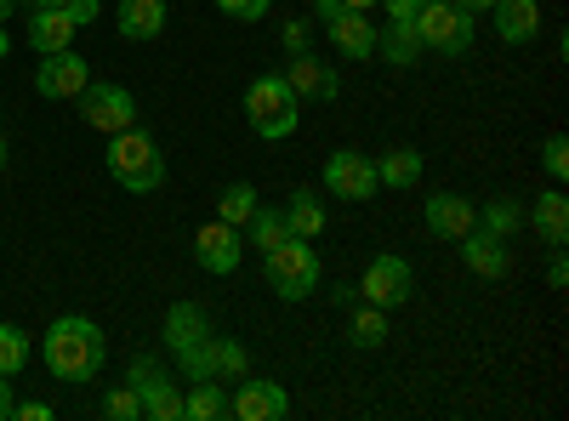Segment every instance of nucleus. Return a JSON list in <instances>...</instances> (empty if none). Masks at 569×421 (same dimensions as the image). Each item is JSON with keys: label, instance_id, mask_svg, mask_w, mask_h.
I'll list each match as a JSON object with an SVG mask.
<instances>
[{"label": "nucleus", "instance_id": "f257e3e1", "mask_svg": "<svg viewBox=\"0 0 569 421\" xmlns=\"http://www.w3.org/2000/svg\"><path fill=\"white\" fill-rule=\"evenodd\" d=\"M46 370H52L58 382H91L103 370V359H109V342H103V331L91 319H80V313H63L52 331H46Z\"/></svg>", "mask_w": 569, "mask_h": 421}, {"label": "nucleus", "instance_id": "f03ea898", "mask_svg": "<svg viewBox=\"0 0 569 421\" xmlns=\"http://www.w3.org/2000/svg\"><path fill=\"white\" fill-rule=\"evenodd\" d=\"M103 166H109V177L120 182L126 194H154V189H166V154H160L154 137L137 131V126H126V131L109 137Z\"/></svg>", "mask_w": 569, "mask_h": 421}, {"label": "nucleus", "instance_id": "7ed1b4c3", "mask_svg": "<svg viewBox=\"0 0 569 421\" xmlns=\"http://www.w3.org/2000/svg\"><path fill=\"white\" fill-rule=\"evenodd\" d=\"M246 120H251V131L262 137V143H279V137L297 131L302 103H297V91L284 86V74H257L246 86Z\"/></svg>", "mask_w": 569, "mask_h": 421}, {"label": "nucleus", "instance_id": "20e7f679", "mask_svg": "<svg viewBox=\"0 0 569 421\" xmlns=\"http://www.w3.org/2000/svg\"><path fill=\"white\" fill-rule=\"evenodd\" d=\"M262 273H268V291L279 302H308L319 291V251L313 240H284L262 257Z\"/></svg>", "mask_w": 569, "mask_h": 421}, {"label": "nucleus", "instance_id": "39448f33", "mask_svg": "<svg viewBox=\"0 0 569 421\" xmlns=\"http://www.w3.org/2000/svg\"><path fill=\"white\" fill-rule=\"evenodd\" d=\"M416 34H421V52L461 58L467 46H472V12H461L456 0H421V12H416Z\"/></svg>", "mask_w": 569, "mask_h": 421}, {"label": "nucleus", "instance_id": "423d86ee", "mask_svg": "<svg viewBox=\"0 0 569 421\" xmlns=\"http://www.w3.org/2000/svg\"><path fill=\"white\" fill-rule=\"evenodd\" d=\"M126 388L142 399V415H149V421H182V393H177L171 370L160 359H131Z\"/></svg>", "mask_w": 569, "mask_h": 421}, {"label": "nucleus", "instance_id": "0eeeda50", "mask_svg": "<svg viewBox=\"0 0 569 421\" xmlns=\"http://www.w3.org/2000/svg\"><path fill=\"white\" fill-rule=\"evenodd\" d=\"M74 103H80V120H86L91 131H103V137L137 126V98H131L126 86H114V80H91Z\"/></svg>", "mask_w": 569, "mask_h": 421}, {"label": "nucleus", "instance_id": "6e6552de", "mask_svg": "<svg viewBox=\"0 0 569 421\" xmlns=\"http://www.w3.org/2000/svg\"><path fill=\"white\" fill-rule=\"evenodd\" d=\"M86 86H91V69H86V58L74 52V46L46 52V63H34V91L46 103H74Z\"/></svg>", "mask_w": 569, "mask_h": 421}, {"label": "nucleus", "instance_id": "1a4fd4ad", "mask_svg": "<svg viewBox=\"0 0 569 421\" xmlns=\"http://www.w3.org/2000/svg\"><path fill=\"white\" fill-rule=\"evenodd\" d=\"M410 285H416L410 262H405V257H393V251H382V257H370V268H365V279H359V297L393 313V308H405V302H410Z\"/></svg>", "mask_w": 569, "mask_h": 421}, {"label": "nucleus", "instance_id": "9d476101", "mask_svg": "<svg viewBox=\"0 0 569 421\" xmlns=\"http://www.w3.org/2000/svg\"><path fill=\"white\" fill-rule=\"evenodd\" d=\"M325 189L337 194V200H348V206L376 200V194H382V182H376V160L370 154H353V149L330 154L325 160Z\"/></svg>", "mask_w": 569, "mask_h": 421}, {"label": "nucleus", "instance_id": "9b49d317", "mask_svg": "<svg viewBox=\"0 0 569 421\" xmlns=\"http://www.w3.org/2000/svg\"><path fill=\"white\" fill-rule=\"evenodd\" d=\"M228 415L233 421H284V415H291V399H284L279 382L240 377V382H233V399H228Z\"/></svg>", "mask_w": 569, "mask_h": 421}, {"label": "nucleus", "instance_id": "f8f14e48", "mask_svg": "<svg viewBox=\"0 0 569 421\" xmlns=\"http://www.w3.org/2000/svg\"><path fill=\"white\" fill-rule=\"evenodd\" d=\"M240 257H246V233L233 228V222L211 217V222L194 233V262H200L206 273H233V268H240Z\"/></svg>", "mask_w": 569, "mask_h": 421}, {"label": "nucleus", "instance_id": "ddd939ff", "mask_svg": "<svg viewBox=\"0 0 569 421\" xmlns=\"http://www.w3.org/2000/svg\"><path fill=\"white\" fill-rule=\"evenodd\" d=\"M284 86L297 91V103H302V98H313V103H330V98L342 91L337 69H330V63H319L313 52H291V63H284Z\"/></svg>", "mask_w": 569, "mask_h": 421}, {"label": "nucleus", "instance_id": "4468645a", "mask_svg": "<svg viewBox=\"0 0 569 421\" xmlns=\"http://www.w3.org/2000/svg\"><path fill=\"white\" fill-rule=\"evenodd\" d=\"M456 245H461V262H467L472 273H479V279H501V273L512 268L507 240H501V233H490V228H479V222H472Z\"/></svg>", "mask_w": 569, "mask_h": 421}, {"label": "nucleus", "instance_id": "2eb2a0df", "mask_svg": "<svg viewBox=\"0 0 569 421\" xmlns=\"http://www.w3.org/2000/svg\"><path fill=\"white\" fill-rule=\"evenodd\" d=\"M325 29H330V40H337V52H342V58H353V63L376 58V23H370L365 12L342 7L337 18H325Z\"/></svg>", "mask_w": 569, "mask_h": 421}, {"label": "nucleus", "instance_id": "dca6fc26", "mask_svg": "<svg viewBox=\"0 0 569 421\" xmlns=\"http://www.w3.org/2000/svg\"><path fill=\"white\" fill-rule=\"evenodd\" d=\"M421 217H427V233H439V240H461V233L479 222V206H472L467 194H433Z\"/></svg>", "mask_w": 569, "mask_h": 421}, {"label": "nucleus", "instance_id": "f3484780", "mask_svg": "<svg viewBox=\"0 0 569 421\" xmlns=\"http://www.w3.org/2000/svg\"><path fill=\"white\" fill-rule=\"evenodd\" d=\"M490 18H496V34L507 40V46H525V40H536L541 34V0H496L490 7Z\"/></svg>", "mask_w": 569, "mask_h": 421}, {"label": "nucleus", "instance_id": "a211bd4d", "mask_svg": "<svg viewBox=\"0 0 569 421\" xmlns=\"http://www.w3.org/2000/svg\"><path fill=\"white\" fill-rule=\"evenodd\" d=\"M166 0H120V12H114V23H120V40H160L166 34Z\"/></svg>", "mask_w": 569, "mask_h": 421}, {"label": "nucleus", "instance_id": "6ab92c4d", "mask_svg": "<svg viewBox=\"0 0 569 421\" xmlns=\"http://www.w3.org/2000/svg\"><path fill=\"white\" fill-rule=\"evenodd\" d=\"M376 52H382V63H393V69H416L421 63V34H416V23H382L376 29Z\"/></svg>", "mask_w": 569, "mask_h": 421}, {"label": "nucleus", "instance_id": "aec40b11", "mask_svg": "<svg viewBox=\"0 0 569 421\" xmlns=\"http://www.w3.org/2000/svg\"><path fill=\"white\" fill-rule=\"evenodd\" d=\"M74 18L69 12H52V7H34V18H29V46L46 58V52H63V46L74 40Z\"/></svg>", "mask_w": 569, "mask_h": 421}, {"label": "nucleus", "instance_id": "412c9836", "mask_svg": "<svg viewBox=\"0 0 569 421\" xmlns=\"http://www.w3.org/2000/svg\"><path fill=\"white\" fill-rule=\"evenodd\" d=\"M200 337H211L206 308H194V302H171V313H166V348L182 353V348H194Z\"/></svg>", "mask_w": 569, "mask_h": 421}, {"label": "nucleus", "instance_id": "4be33fe9", "mask_svg": "<svg viewBox=\"0 0 569 421\" xmlns=\"http://www.w3.org/2000/svg\"><path fill=\"white\" fill-rule=\"evenodd\" d=\"M348 348L370 353V348H382L388 342V308H376V302H353V319H348Z\"/></svg>", "mask_w": 569, "mask_h": 421}, {"label": "nucleus", "instance_id": "5701e85b", "mask_svg": "<svg viewBox=\"0 0 569 421\" xmlns=\"http://www.w3.org/2000/svg\"><path fill=\"white\" fill-rule=\"evenodd\" d=\"M240 233H246V245H257L262 257H268L273 245H284V240H297V233L284 228V211H273V206H257V211H251V222H246Z\"/></svg>", "mask_w": 569, "mask_h": 421}, {"label": "nucleus", "instance_id": "b1692460", "mask_svg": "<svg viewBox=\"0 0 569 421\" xmlns=\"http://www.w3.org/2000/svg\"><path fill=\"white\" fill-rule=\"evenodd\" d=\"M376 182H382V189H416L421 182V154L416 149H388L382 160H376Z\"/></svg>", "mask_w": 569, "mask_h": 421}, {"label": "nucleus", "instance_id": "393cba45", "mask_svg": "<svg viewBox=\"0 0 569 421\" xmlns=\"http://www.w3.org/2000/svg\"><path fill=\"white\" fill-rule=\"evenodd\" d=\"M182 415H188V421H222V415H228V393H222V382H217V377H211V382H188Z\"/></svg>", "mask_w": 569, "mask_h": 421}, {"label": "nucleus", "instance_id": "a878e982", "mask_svg": "<svg viewBox=\"0 0 569 421\" xmlns=\"http://www.w3.org/2000/svg\"><path fill=\"white\" fill-rule=\"evenodd\" d=\"M536 233H541L547 245H569V200L558 189L536 200Z\"/></svg>", "mask_w": 569, "mask_h": 421}, {"label": "nucleus", "instance_id": "bb28decb", "mask_svg": "<svg viewBox=\"0 0 569 421\" xmlns=\"http://www.w3.org/2000/svg\"><path fill=\"white\" fill-rule=\"evenodd\" d=\"M284 228H291L297 240H319V233H325V206L308 189H297L291 206H284Z\"/></svg>", "mask_w": 569, "mask_h": 421}, {"label": "nucleus", "instance_id": "cd10ccee", "mask_svg": "<svg viewBox=\"0 0 569 421\" xmlns=\"http://www.w3.org/2000/svg\"><path fill=\"white\" fill-rule=\"evenodd\" d=\"M257 206H262V200H257L251 182H228V189L217 194V217H222V222H233V228H246Z\"/></svg>", "mask_w": 569, "mask_h": 421}, {"label": "nucleus", "instance_id": "c85d7f7f", "mask_svg": "<svg viewBox=\"0 0 569 421\" xmlns=\"http://www.w3.org/2000/svg\"><path fill=\"white\" fill-rule=\"evenodd\" d=\"M177 370H182L188 382H211V377H217V331L200 337L194 348H182V353H177Z\"/></svg>", "mask_w": 569, "mask_h": 421}, {"label": "nucleus", "instance_id": "c756f323", "mask_svg": "<svg viewBox=\"0 0 569 421\" xmlns=\"http://www.w3.org/2000/svg\"><path fill=\"white\" fill-rule=\"evenodd\" d=\"M479 228H490V233H501V240H512V233L525 228V206H518V200H490V206L479 211Z\"/></svg>", "mask_w": 569, "mask_h": 421}, {"label": "nucleus", "instance_id": "7c9ffc66", "mask_svg": "<svg viewBox=\"0 0 569 421\" xmlns=\"http://www.w3.org/2000/svg\"><path fill=\"white\" fill-rule=\"evenodd\" d=\"M23 364H29V337L18 324H0V377H23Z\"/></svg>", "mask_w": 569, "mask_h": 421}, {"label": "nucleus", "instance_id": "2f4dec72", "mask_svg": "<svg viewBox=\"0 0 569 421\" xmlns=\"http://www.w3.org/2000/svg\"><path fill=\"white\" fill-rule=\"evenodd\" d=\"M240 377H251V353L233 337H217V382H240Z\"/></svg>", "mask_w": 569, "mask_h": 421}, {"label": "nucleus", "instance_id": "473e14b6", "mask_svg": "<svg viewBox=\"0 0 569 421\" xmlns=\"http://www.w3.org/2000/svg\"><path fill=\"white\" fill-rule=\"evenodd\" d=\"M29 7H52V12H69L80 29L91 23V18H98L103 12V0H29Z\"/></svg>", "mask_w": 569, "mask_h": 421}, {"label": "nucleus", "instance_id": "72a5a7b5", "mask_svg": "<svg viewBox=\"0 0 569 421\" xmlns=\"http://www.w3.org/2000/svg\"><path fill=\"white\" fill-rule=\"evenodd\" d=\"M541 166H547V177H569V143H563V137H547V143H541Z\"/></svg>", "mask_w": 569, "mask_h": 421}, {"label": "nucleus", "instance_id": "f704fd0d", "mask_svg": "<svg viewBox=\"0 0 569 421\" xmlns=\"http://www.w3.org/2000/svg\"><path fill=\"white\" fill-rule=\"evenodd\" d=\"M103 415H114V421H131V415H142V399H137L131 388H114V393L103 399Z\"/></svg>", "mask_w": 569, "mask_h": 421}, {"label": "nucleus", "instance_id": "c9c22d12", "mask_svg": "<svg viewBox=\"0 0 569 421\" xmlns=\"http://www.w3.org/2000/svg\"><path fill=\"white\" fill-rule=\"evenodd\" d=\"M217 7H222L228 18H240V23H257V18H268L273 0H217Z\"/></svg>", "mask_w": 569, "mask_h": 421}, {"label": "nucleus", "instance_id": "e433bc0d", "mask_svg": "<svg viewBox=\"0 0 569 421\" xmlns=\"http://www.w3.org/2000/svg\"><path fill=\"white\" fill-rule=\"evenodd\" d=\"M547 285H552V291H563V285H569V257H563V245H552V262H547Z\"/></svg>", "mask_w": 569, "mask_h": 421}, {"label": "nucleus", "instance_id": "4c0bfd02", "mask_svg": "<svg viewBox=\"0 0 569 421\" xmlns=\"http://www.w3.org/2000/svg\"><path fill=\"white\" fill-rule=\"evenodd\" d=\"M284 52H308V23L302 18L284 23Z\"/></svg>", "mask_w": 569, "mask_h": 421}, {"label": "nucleus", "instance_id": "58836bf2", "mask_svg": "<svg viewBox=\"0 0 569 421\" xmlns=\"http://www.w3.org/2000/svg\"><path fill=\"white\" fill-rule=\"evenodd\" d=\"M382 7H388V18H393V23H416L421 0H382Z\"/></svg>", "mask_w": 569, "mask_h": 421}, {"label": "nucleus", "instance_id": "ea45409f", "mask_svg": "<svg viewBox=\"0 0 569 421\" xmlns=\"http://www.w3.org/2000/svg\"><path fill=\"white\" fill-rule=\"evenodd\" d=\"M18 421H52V404H12Z\"/></svg>", "mask_w": 569, "mask_h": 421}, {"label": "nucleus", "instance_id": "a19ab883", "mask_svg": "<svg viewBox=\"0 0 569 421\" xmlns=\"http://www.w3.org/2000/svg\"><path fill=\"white\" fill-rule=\"evenodd\" d=\"M12 415V377H0V421Z\"/></svg>", "mask_w": 569, "mask_h": 421}, {"label": "nucleus", "instance_id": "79ce46f5", "mask_svg": "<svg viewBox=\"0 0 569 421\" xmlns=\"http://www.w3.org/2000/svg\"><path fill=\"white\" fill-rule=\"evenodd\" d=\"M330 302H337V308H353V302H359V291H353V285H337V291H330Z\"/></svg>", "mask_w": 569, "mask_h": 421}, {"label": "nucleus", "instance_id": "37998d69", "mask_svg": "<svg viewBox=\"0 0 569 421\" xmlns=\"http://www.w3.org/2000/svg\"><path fill=\"white\" fill-rule=\"evenodd\" d=\"M456 7H461V12H472V18H479V12H490V7H496V0H456Z\"/></svg>", "mask_w": 569, "mask_h": 421}, {"label": "nucleus", "instance_id": "c03bdc74", "mask_svg": "<svg viewBox=\"0 0 569 421\" xmlns=\"http://www.w3.org/2000/svg\"><path fill=\"white\" fill-rule=\"evenodd\" d=\"M342 7H353V12H370V7H382V0H342Z\"/></svg>", "mask_w": 569, "mask_h": 421}, {"label": "nucleus", "instance_id": "a18cd8bd", "mask_svg": "<svg viewBox=\"0 0 569 421\" xmlns=\"http://www.w3.org/2000/svg\"><path fill=\"white\" fill-rule=\"evenodd\" d=\"M12 12H18V0H0V23H7Z\"/></svg>", "mask_w": 569, "mask_h": 421}, {"label": "nucleus", "instance_id": "49530a36", "mask_svg": "<svg viewBox=\"0 0 569 421\" xmlns=\"http://www.w3.org/2000/svg\"><path fill=\"white\" fill-rule=\"evenodd\" d=\"M12 52V40H7V29H0V58H7Z\"/></svg>", "mask_w": 569, "mask_h": 421}, {"label": "nucleus", "instance_id": "de8ad7c7", "mask_svg": "<svg viewBox=\"0 0 569 421\" xmlns=\"http://www.w3.org/2000/svg\"><path fill=\"white\" fill-rule=\"evenodd\" d=\"M0 171H7V137H0Z\"/></svg>", "mask_w": 569, "mask_h": 421}]
</instances>
